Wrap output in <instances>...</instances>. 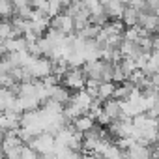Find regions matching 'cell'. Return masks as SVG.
<instances>
[{"label": "cell", "instance_id": "277c9868", "mask_svg": "<svg viewBox=\"0 0 159 159\" xmlns=\"http://www.w3.org/2000/svg\"><path fill=\"white\" fill-rule=\"evenodd\" d=\"M125 11V4H122L120 0H111V2L105 6V13L111 21H122Z\"/></svg>", "mask_w": 159, "mask_h": 159}, {"label": "cell", "instance_id": "9c48e42d", "mask_svg": "<svg viewBox=\"0 0 159 159\" xmlns=\"http://www.w3.org/2000/svg\"><path fill=\"white\" fill-rule=\"evenodd\" d=\"M99 2H101V6H103V8H105V6H107V4H109V2H111V0H99Z\"/></svg>", "mask_w": 159, "mask_h": 159}, {"label": "cell", "instance_id": "52a82bcc", "mask_svg": "<svg viewBox=\"0 0 159 159\" xmlns=\"http://www.w3.org/2000/svg\"><path fill=\"white\" fill-rule=\"evenodd\" d=\"M69 98H71V90H67L62 83H58L56 86H52V90H51V98H49V99L66 105V103L69 101Z\"/></svg>", "mask_w": 159, "mask_h": 159}, {"label": "cell", "instance_id": "6da1fadb", "mask_svg": "<svg viewBox=\"0 0 159 159\" xmlns=\"http://www.w3.org/2000/svg\"><path fill=\"white\" fill-rule=\"evenodd\" d=\"M86 81H88V77H86V73H84L83 67H69V69L64 73V77L60 79V83H62L67 90H71V92L83 90V88L86 86Z\"/></svg>", "mask_w": 159, "mask_h": 159}, {"label": "cell", "instance_id": "5b68a950", "mask_svg": "<svg viewBox=\"0 0 159 159\" xmlns=\"http://www.w3.org/2000/svg\"><path fill=\"white\" fill-rule=\"evenodd\" d=\"M71 125L79 131V133H88L90 129H94L96 127V120L92 118V116H88V114H83V116H77L75 120H71Z\"/></svg>", "mask_w": 159, "mask_h": 159}, {"label": "cell", "instance_id": "3957f363", "mask_svg": "<svg viewBox=\"0 0 159 159\" xmlns=\"http://www.w3.org/2000/svg\"><path fill=\"white\" fill-rule=\"evenodd\" d=\"M51 26H52L54 30L66 34V36H71V34L75 32V19H73V15H69V13L64 10V11H60L58 15H54V17L51 19Z\"/></svg>", "mask_w": 159, "mask_h": 159}, {"label": "cell", "instance_id": "7a4b0ae2", "mask_svg": "<svg viewBox=\"0 0 159 159\" xmlns=\"http://www.w3.org/2000/svg\"><path fill=\"white\" fill-rule=\"evenodd\" d=\"M28 146L38 153V155H52L54 153V148H56V140H54V135L43 131L36 137L30 139Z\"/></svg>", "mask_w": 159, "mask_h": 159}, {"label": "cell", "instance_id": "ba28073f", "mask_svg": "<svg viewBox=\"0 0 159 159\" xmlns=\"http://www.w3.org/2000/svg\"><path fill=\"white\" fill-rule=\"evenodd\" d=\"M11 4L15 6V10H19V8H25V6H30V0H11Z\"/></svg>", "mask_w": 159, "mask_h": 159}, {"label": "cell", "instance_id": "8992f818", "mask_svg": "<svg viewBox=\"0 0 159 159\" xmlns=\"http://www.w3.org/2000/svg\"><path fill=\"white\" fill-rule=\"evenodd\" d=\"M116 83H112V81H103L101 84H99V90H98V101H101V103H105V101H109V99H114V92H116Z\"/></svg>", "mask_w": 159, "mask_h": 159}]
</instances>
